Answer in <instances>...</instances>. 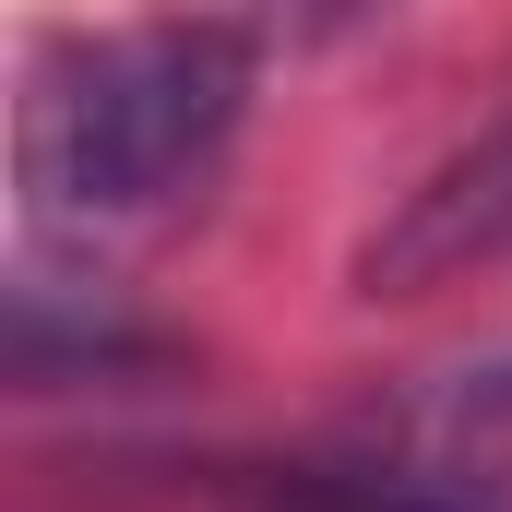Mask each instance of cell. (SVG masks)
Here are the masks:
<instances>
[{"instance_id": "1", "label": "cell", "mask_w": 512, "mask_h": 512, "mask_svg": "<svg viewBox=\"0 0 512 512\" xmlns=\"http://www.w3.org/2000/svg\"><path fill=\"white\" fill-rule=\"evenodd\" d=\"M262 84V36L215 12L96 24L24 72V203L48 227H143L215 179Z\"/></svg>"}, {"instance_id": "2", "label": "cell", "mask_w": 512, "mask_h": 512, "mask_svg": "<svg viewBox=\"0 0 512 512\" xmlns=\"http://www.w3.org/2000/svg\"><path fill=\"white\" fill-rule=\"evenodd\" d=\"M512 262V120H489L477 143H453L417 191H393V215L358 239V298H429L453 274Z\"/></svg>"}]
</instances>
